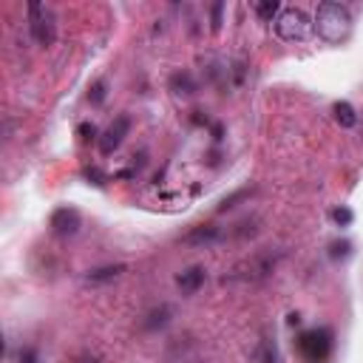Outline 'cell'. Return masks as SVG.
<instances>
[{"instance_id": "1", "label": "cell", "mask_w": 363, "mask_h": 363, "mask_svg": "<svg viewBox=\"0 0 363 363\" xmlns=\"http://www.w3.org/2000/svg\"><path fill=\"white\" fill-rule=\"evenodd\" d=\"M315 32L321 40L332 43V46H341L349 34H352V12L343 6V4H335V0H324L318 4V12H315Z\"/></svg>"}, {"instance_id": "2", "label": "cell", "mask_w": 363, "mask_h": 363, "mask_svg": "<svg viewBox=\"0 0 363 363\" xmlns=\"http://www.w3.org/2000/svg\"><path fill=\"white\" fill-rule=\"evenodd\" d=\"M310 32H312V23L304 9L289 6V9H281V15L275 18V34L286 43H301L310 37Z\"/></svg>"}, {"instance_id": "3", "label": "cell", "mask_w": 363, "mask_h": 363, "mask_svg": "<svg viewBox=\"0 0 363 363\" xmlns=\"http://www.w3.org/2000/svg\"><path fill=\"white\" fill-rule=\"evenodd\" d=\"M29 29H32V37L40 46H51L54 37H57V23H54L51 9L43 6V4H32L29 6Z\"/></svg>"}, {"instance_id": "4", "label": "cell", "mask_w": 363, "mask_h": 363, "mask_svg": "<svg viewBox=\"0 0 363 363\" xmlns=\"http://www.w3.org/2000/svg\"><path fill=\"white\" fill-rule=\"evenodd\" d=\"M298 349H301V355H304L310 363H321V360H326L329 352H332V332L324 329V326L310 329V332L301 335Z\"/></svg>"}, {"instance_id": "5", "label": "cell", "mask_w": 363, "mask_h": 363, "mask_svg": "<svg viewBox=\"0 0 363 363\" xmlns=\"http://www.w3.org/2000/svg\"><path fill=\"white\" fill-rule=\"evenodd\" d=\"M131 133V117L128 114H119L108 128H105V133L100 136V154L103 157H111L119 145L125 142V136Z\"/></svg>"}, {"instance_id": "6", "label": "cell", "mask_w": 363, "mask_h": 363, "mask_svg": "<svg viewBox=\"0 0 363 363\" xmlns=\"http://www.w3.org/2000/svg\"><path fill=\"white\" fill-rule=\"evenodd\" d=\"M83 219H80V213L74 207H57L51 213V230L60 236V239H68V236H74L80 230Z\"/></svg>"}, {"instance_id": "7", "label": "cell", "mask_w": 363, "mask_h": 363, "mask_svg": "<svg viewBox=\"0 0 363 363\" xmlns=\"http://www.w3.org/2000/svg\"><path fill=\"white\" fill-rule=\"evenodd\" d=\"M168 88H171L176 97H193V94L199 91V86H196V80H193L190 71H173L171 80H168Z\"/></svg>"}, {"instance_id": "8", "label": "cell", "mask_w": 363, "mask_h": 363, "mask_svg": "<svg viewBox=\"0 0 363 363\" xmlns=\"http://www.w3.org/2000/svg\"><path fill=\"white\" fill-rule=\"evenodd\" d=\"M222 239V230L213 227V225H199L193 227L187 236H185V244H193V247H204V244H216Z\"/></svg>"}, {"instance_id": "9", "label": "cell", "mask_w": 363, "mask_h": 363, "mask_svg": "<svg viewBox=\"0 0 363 363\" xmlns=\"http://www.w3.org/2000/svg\"><path fill=\"white\" fill-rule=\"evenodd\" d=\"M176 284L182 286V293H196V289L204 284V267L193 264V267L182 270V272L176 275Z\"/></svg>"}, {"instance_id": "10", "label": "cell", "mask_w": 363, "mask_h": 363, "mask_svg": "<svg viewBox=\"0 0 363 363\" xmlns=\"http://www.w3.org/2000/svg\"><path fill=\"white\" fill-rule=\"evenodd\" d=\"M171 318H173V307L171 304H162V307H154L148 315H145L142 326L145 329H162V326L171 324Z\"/></svg>"}, {"instance_id": "11", "label": "cell", "mask_w": 363, "mask_h": 363, "mask_svg": "<svg viewBox=\"0 0 363 363\" xmlns=\"http://www.w3.org/2000/svg\"><path fill=\"white\" fill-rule=\"evenodd\" d=\"M125 272V264H105V267H97V270H88L86 272V281L91 284H105V281H114Z\"/></svg>"}, {"instance_id": "12", "label": "cell", "mask_w": 363, "mask_h": 363, "mask_svg": "<svg viewBox=\"0 0 363 363\" xmlns=\"http://www.w3.org/2000/svg\"><path fill=\"white\" fill-rule=\"evenodd\" d=\"M332 117H335V122L341 125V128H355L357 125V111H355V105H349V103H335L332 105Z\"/></svg>"}, {"instance_id": "13", "label": "cell", "mask_w": 363, "mask_h": 363, "mask_svg": "<svg viewBox=\"0 0 363 363\" xmlns=\"http://www.w3.org/2000/svg\"><path fill=\"white\" fill-rule=\"evenodd\" d=\"M256 15L264 23H272L281 15V4H278V0H261V4H256Z\"/></svg>"}, {"instance_id": "14", "label": "cell", "mask_w": 363, "mask_h": 363, "mask_svg": "<svg viewBox=\"0 0 363 363\" xmlns=\"http://www.w3.org/2000/svg\"><path fill=\"white\" fill-rule=\"evenodd\" d=\"M105 97H108V83H105V80H97V83L88 88V103H91V105H103Z\"/></svg>"}, {"instance_id": "15", "label": "cell", "mask_w": 363, "mask_h": 363, "mask_svg": "<svg viewBox=\"0 0 363 363\" xmlns=\"http://www.w3.org/2000/svg\"><path fill=\"white\" fill-rule=\"evenodd\" d=\"M352 256V244L346 242V239H338V242H332L329 244V258H349Z\"/></svg>"}, {"instance_id": "16", "label": "cell", "mask_w": 363, "mask_h": 363, "mask_svg": "<svg viewBox=\"0 0 363 363\" xmlns=\"http://www.w3.org/2000/svg\"><path fill=\"white\" fill-rule=\"evenodd\" d=\"M332 219H335L338 227H349V225L355 222V213H352L349 207H335V210H332Z\"/></svg>"}, {"instance_id": "17", "label": "cell", "mask_w": 363, "mask_h": 363, "mask_svg": "<svg viewBox=\"0 0 363 363\" xmlns=\"http://www.w3.org/2000/svg\"><path fill=\"white\" fill-rule=\"evenodd\" d=\"M77 133H80V139H83V142H94V139H100V136H97V125H94V122H80V125H77Z\"/></svg>"}, {"instance_id": "18", "label": "cell", "mask_w": 363, "mask_h": 363, "mask_svg": "<svg viewBox=\"0 0 363 363\" xmlns=\"http://www.w3.org/2000/svg\"><path fill=\"white\" fill-rule=\"evenodd\" d=\"M222 12H225L222 4H213V6H210V29H213V32L222 29Z\"/></svg>"}, {"instance_id": "19", "label": "cell", "mask_w": 363, "mask_h": 363, "mask_svg": "<svg viewBox=\"0 0 363 363\" xmlns=\"http://www.w3.org/2000/svg\"><path fill=\"white\" fill-rule=\"evenodd\" d=\"M86 179H88L91 185H105V182H108V176H105L100 168H86Z\"/></svg>"}, {"instance_id": "20", "label": "cell", "mask_w": 363, "mask_h": 363, "mask_svg": "<svg viewBox=\"0 0 363 363\" xmlns=\"http://www.w3.org/2000/svg\"><path fill=\"white\" fill-rule=\"evenodd\" d=\"M244 196H250V187H244V190H239V193H233V196H230V199H225V202H222V207H219V210H227V207H233V204H236V202H239V199H244Z\"/></svg>"}, {"instance_id": "21", "label": "cell", "mask_w": 363, "mask_h": 363, "mask_svg": "<svg viewBox=\"0 0 363 363\" xmlns=\"http://www.w3.org/2000/svg\"><path fill=\"white\" fill-rule=\"evenodd\" d=\"M20 363H37V352L34 349H23L20 352Z\"/></svg>"}]
</instances>
